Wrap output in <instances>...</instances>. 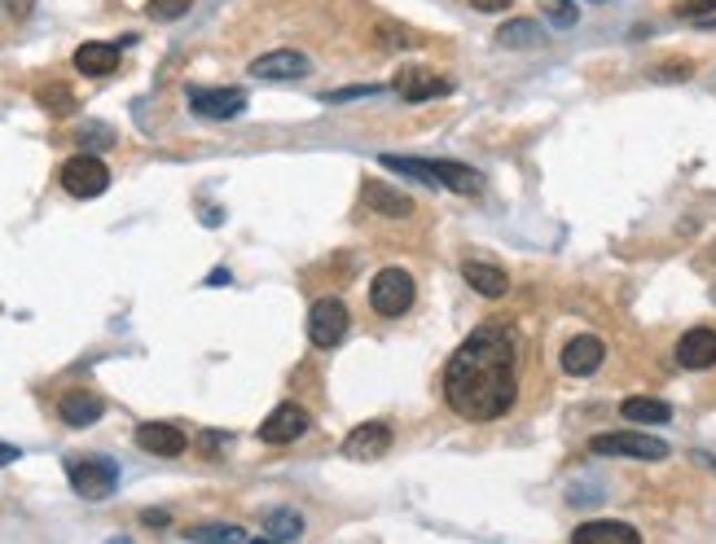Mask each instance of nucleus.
Listing matches in <instances>:
<instances>
[{
	"label": "nucleus",
	"mask_w": 716,
	"mask_h": 544,
	"mask_svg": "<svg viewBox=\"0 0 716 544\" xmlns=\"http://www.w3.org/2000/svg\"><path fill=\"white\" fill-rule=\"evenodd\" d=\"M58 181H62V189L71 198H102L111 189V167L102 158H93V154H75V158L62 163Z\"/></svg>",
	"instance_id": "obj_6"
},
{
	"label": "nucleus",
	"mask_w": 716,
	"mask_h": 544,
	"mask_svg": "<svg viewBox=\"0 0 716 544\" xmlns=\"http://www.w3.org/2000/svg\"><path fill=\"white\" fill-rule=\"evenodd\" d=\"M18 456H22V452H18L13 443H0V465H9V461H18Z\"/></svg>",
	"instance_id": "obj_32"
},
{
	"label": "nucleus",
	"mask_w": 716,
	"mask_h": 544,
	"mask_svg": "<svg viewBox=\"0 0 716 544\" xmlns=\"http://www.w3.org/2000/svg\"><path fill=\"white\" fill-rule=\"evenodd\" d=\"M304 532V519L295 514V510H273L268 519H264V536L273 544H282V541H295Z\"/></svg>",
	"instance_id": "obj_24"
},
{
	"label": "nucleus",
	"mask_w": 716,
	"mask_h": 544,
	"mask_svg": "<svg viewBox=\"0 0 716 544\" xmlns=\"http://www.w3.org/2000/svg\"><path fill=\"white\" fill-rule=\"evenodd\" d=\"M35 102L49 110L53 119H67V114H75V93H71L67 84H44V89L35 93Z\"/></svg>",
	"instance_id": "obj_25"
},
{
	"label": "nucleus",
	"mask_w": 716,
	"mask_h": 544,
	"mask_svg": "<svg viewBox=\"0 0 716 544\" xmlns=\"http://www.w3.org/2000/svg\"><path fill=\"white\" fill-rule=\"evenodd\" d=\"M365 207H374L378 216H391V219H409L413 216V198L409 194H400V189H391V185H382V181H365Z\"/></svg>",
	"instance_id": "obj_19"
},
{
	"label": "nucleus",
	"mask_w": 716,
	"mask_h": 544,
	"mask_svg": "<svg viewBox=\"0 0 716 544\" xmlns=\"http://www.w3.org/2000/svg\"><path fill=\"white\" fill-rule=\"evenodd\" d=\"M704 461H708V465H713V470H716V456H704Z\"/></svg>",
	"instance_id": "obj_37"
},
{
	"label": "nucleus",
	"mask_w": 716,
	"mask_h": 544,
	"mask_svg": "<svg viewBox=\"0 0 716 544\" xmlns=\"http://www.w3.org/2000/svg\"><path fill=\"white\" fill-rule=\"evenodd\" d=\"M391 89L405 102H431V97H444L449 93V80L440 71H431V66H405V71H396V84Z\"/></svg>",
	"instance_id": "obj_9"
},
{
	"label": "nucleus",
	"mask_w": 716,
	"mask_h": 544,
	"mask_svg": "<svg viewBox=\"0 0 716 544\" xmlns=\"http://www.w3.org/2000/svg\"><path fill=\"white\" fill-rule=\"evenodd\" d=\"M541 9H545V18H550L554 27H576V18H581L576 0H541Z\"/></svg>",
	"instance_id": "obj_26"
},
{
	"label": "nucleus",
	"mask_w": 716,
	"mask_h": 544,
	"mask_svg": "<svg viewBox=\"0 0 716 544\" xmlns=\"http://www.w3.org/2000/svg\"><path fill=\"white\" fill-rule=\"evenodd\" d=\"M620 418L637 422V427H664V422H673V409L664 400H655V396H628L620 404Z\"/></svg>",
	"instance_id": "obj_21"
},
{
	"label": "nucleus",
	"mask_w": 716,
	"mask_h": 544,
	"mask_svg": "<svg viewBox=\"0 0 716 544\" xmlns=\"http://www.w3.org/2000/svg\"><path fill=\"white\" fill-rule=\"evenodd\" d=\"M75 71H84L89 80H106L120 71V44H102V40H89L75 49Z\"/></svg>",
	"instance_id": "obj_15"
},
{
	"label": "nucleus",
	"mask_w": 716,
	"mask_h": 544,
	"mask_svg": "<svg viewBox=\"0 0 716 544\" xmlns=\"http://www.w3.org/2000/svg\"><path fill=\"white\" fill-rule=\"evenodd\" d=\"M136 448H145L150 456H181L190 448V439L172 422H141L136 427Z\"/></svg>",
	"instance_id": "obj_13"
},
{
	"label": "nucleus",
	"mask_w": 716,
	"mask_h": 544,
	"mask_svg": "<svg viewBox=\"0 0 716 544\" xmlns=\"http://www.w3.org/2000/svg\"><path fill=\"white\" fill-rule=\"evenodd\" d=\"M308 427H313L308 409H299V404H277V409L259 422V439L273 443V448H282V443H295V439L308 435Z\"/></svg>",
	"instance_id": "obj_8"
},
{
	"label": "nucleus",
	"mask_w": 716,
	"mask_h": 544,
	"mask_svg": "<svg viewBox=\"0 0 716 544\" xmlns=\"http://www.w3.org/2000/svg\"><path fill=\"white\" fill-rule=\"evenodd\" d=\"M348 308H344V299H317L313 308H308V338H313V347H321V351H330V347H339L344 338H348Z\"/></svg>",
	"instance_id": "obj_7"
},
{
	"label": "nucleus",
	"mask_w": 716,
	"mask_h": 544,
	"mask_svg": "<svg viewBox=\"0 0 716 544\" xmlns=\"http://www.w3.org/2000/svg\"><path fill=\"white\" fill-rule=\"evenodd\" d=\"M246 544H273V541H268V536H264V541H246Z\"/></svg>",
	"instance_id": "obj_36"
},
{
	"label": "nucleus",
	"mask_w": 716,
	"mask_h": 544,
	"mask_svg": "<svg viewBox=\"0 0 716 544\" xmlns=\"http://www.w3.org/2000/svg\"><path fill=\"white\" fill-rule=\"evenodd\" d=\"M677 365L682 369H713L716 365V329H691L677 342Z\"/></svg>",
	"instance_id": "obj_17"
},
{
	"label": "nucleus",
	"mask_w": 716,
	"mask_h": 544,
	"mask_svg": "<svg viewBox=\"0 0 716 544\" xmlns=\"http://www.w3.org/2000/svg\"><path fill=\"white\" fill-rule=\"evenodd\" d=\"M141 523H145V527H167V510H145Z\"/></svg>",
	"instance_id": "obj_30"
},
{
	"label": "nucleus",
	"mask_w": 716,
	"mask_h": 544,
	"mask_svg": "<svg viewBox=\"0 0 716 544\" xmlns=\"http://www.w3.org/2000/svg\"><path fill=\"white\" fill-rule=\"evenodd\" d=\"M185 541L190 544H246V532L234 523H194L185 527Z\"/></svg>",
	"instance_id": "obj_23"
},
{
	"label": "nucleus",
	"mask_w": 716,
	"mask_h": 544,
	"mask_svg": "<svg viewBox=\"0 0 716 544\" xmlns=\"http://www.w3.org/2000/svg\"><path fill=\"white\" fill-rule=\"evenodd\" d=\"M207 286H229V273H225V268H216V273L207 277Z\"/></svg>",
	"instance_id": "obj_33"
},
{
	"label": "nucleus",
	"mask_w": 716,
	"mask_h": 544,
	"mask_svg": "<svg viewBox=\"0 0 716 544\" xmlns=\"http://www.w3.org/2000/svg\"><path fill=\"white\" fill-rule=\"evenodd\" d=\"M190 4H194V0H150L145 13H150L154 22H176V18L190 13Z\"/></svg>",
	"instance_id": "obj_27"
},
{
	"label": "nucleus",
	"mask_w": 716,
	"mask_h": 544,
	"mask_svg": "<svg viewBox=\"0 0 716 544\" xmlns=\"http://www.w3.org/2000/svg\"><path fill=\"white\" fill-rule=\"evenodd\" d=\"M651 75H655V80H691L695 66H691V62H664V66H655Z\"/></svg>",
	"instance_id": "obj_29"
},
{
	"label": "nucleus",
	"mask_w": 716,
	"mask_h": 544,
	"mask_svg": "<svg viewBox=\"0 0 716 544\" xmlns=\"http://www.w3.org/2000/svg\"><path fill=\"white\" fill-rule=\"evenodd\" d=\"M391 448V427L387 422H360L352 435L344 439V456L352 461H374Z\"/></svg>",
	"instance_id": "obj_14"
},
{
	"label": "nucleus",
	"mask_w": 716,
	"mask_h": 544,
	"mask_svg": "<svg viewBox=\"0 0 716 544\" xmlns=\"http://www.w3.org/2000/svg\"><path fill=\"white\" fill-rule=\"evenodd\" d=\"M716 0H682L677 4V18H713Z\"/></svg>",
	"instance_id": "obj_28"
},
{
	"label": "nucleus",
	"mask_w": 716,
	"mask_h": 544,
	"mask_svg": "<svg viewBox=\"0 0 716 544\" xmlns=\"http://www.w3.org/2000/svg\"><path fill=\"white\" fill-rule=\"evenodd\" d=\"M250 75H255V80H273V84H282V80H304V75H308V58L295 53V49H273V53H264V58L250 62Z\"/></svg>",
	"instance_id": "obj_11"
},
{
	"label": "nucleus",
	"mask_w": 716,
	"mask_h": 544,
	"mask_svg": "<svg viewBox=\"0 0 716 544\" xmlns=\"http://www.w3.org/2000/svg\"><path fill=\"white\" fill-rule=\"evenodd\" d=\"M462 277H467V286L483 295V299H505L510 295V277H505V268H497V264H488V259H467L462 264Z\"/></svg>",
	"instance_id": "obj_16"
},
{
	"label": "nucleus",
	"mask_w": 716,
	"mask_h": 544,
	"mask_svg": "<svg viewBox=\"0 0 716 544\" xmlns=\"http://www.w3.org/2000/svg\"><path fill=\"white\" fill-rule=\"evenodd\" d=\"M479 13H501V9H510V0H471Z\"/></svg>",
	"instance_id": "obj_31"
},
{
	"label": "nucleus",
	"mask_w": 716,
	"mask_h": 544,
	"mask_svg": "<svg viewBox=\"0 0 716 544\" xmlns=\"http://www.w3.org/2000/svg\"><path fill=\"white\" fill-rule=\"evenodd\" d=\"M594 4H597V0H594Z\"/></svg>",
	"instance_id": "obj_39"
},
{
	"label": "nucleus",
	"mask_w": 716,
	"mask_h": 544,
	"mask_svg": "<svg viewBox=\"0 0 716 544\" xmlns=\"http://www.w3.org/2000/svg\"><path fill=\"white\" fill-rule=\"evenodd\" d=\"M9 9H18V13H27L31 4H27V0H9Z\"/></svg>",
	"instance_id": "obj_34"
},
{
	"label": "nucleus",
	"mask_w": 716,
	"mask_h": 544,
	"mask_svg": "<svg viewBox=\"0 0 716 544\" xmlns=\"http://www.w3.org/2000/svg\"><path fill=\"white\" fill-rule=\"evenodd\" d=\"M590 452L594 456H628V461H664L668 443L646 435V431H611V435L590 439Z\"/></svg>",
	"instance_id": "obj_5"
},
{
	"label": "nucleus",
	"mask_w": 716,
	"mask_h": 544,
	"mask_svg": "<svg viewBox=\"0 0 716 544\" xmlns=\"http://www.w3.org/2000/svg\"><path fill=\"white\" fill-rule=\"evenodd\" d=\"M413 277L405 268H382L374 281H369V308L378 317H405L413 308Z\"/></svg>",
	"instance_id": "obj_4"
},
{
	"label": "nucleus",
	"mask_w": 716,
	"mask_h": 544,
	"mask_svg": "<svg viewBox=\"0 0 716 544\" xmlns=\"http://www.w3.org/2000/svg\"><path fill=\"white\" fill-rule=\"evenodd\" d=\"M606 360V342L597 333H576L567 347H563V373L572 378H590L597 373V365Z\"/></svg>",
	"instance_id": "obj_12"
},
{
	"label": "nucleus",
	"mask_w": 716,
	"mask_h": 544,
	"mask_svg": "<svg viewBox=\"0 0 716 544\" xmlns=\"http://www.w3.org/2000/svg\"><path fill=\"white\" fill-rule=\"evenodd\" d=\"M67 479L84 501H106L120 487V465L98 452H75L67 456Z\"/></svg>",
	"instance_id": "obj_3"
},
{
	"label": "nucleus",
	"mask_w": 716,
	"mask_h": 544,
	"mask_svg": "<svg viewBox=\"0 0 716 544\" xmlns=\"http://www.w3.org/2000/svg\"><path fill=\"white\" fill-rule=\"evenodd\" d=\"M497 44H501V49H541V44H545V31H541V22H532V18H514V22H505V27L497 31Z\"/></svg>",
	"instance_id": "obj_22"
},
{
	"label": "nucleus",
	"mask_w": 716,
	"mask_h": 544,
	"mask_svg": "<svg viewBox=\"0 0 716 544\" xmlns=\"http://www.w3.org/2000/svg\"><path fill=\"white\" fill-rule=\"evenodd\" d=\"M572 544H642V536H637V527H628L620 519H594L572 532Z\"/></svg>",
	"instance_id": "obj_18"
},
{
	"label": "nucleus",
	"mask_w": 716,
	"mask_h": 544,
	"mask_svg": "<svg viewBox=\"0 0 716 544\" xmlns=\"http://www.w3.org/2000/svg\"><path fill=\"white\" fill-rule=\"evenodd\" d=\"M190 110L203 119H238L246 110L242 89H190Z\"/></svg>",
	"instance_id": "obj_10"
},
{
	"label": "nucleus",
	"mask_w": 716,
	"mask_h": 544,
	"mask_svg": "<svg viewBox=\"0 0 716 544\" xmlns=\"http://www.w3.org/2000/svg\"><path fill=\"white\" fill-rule=\"evenodd\" d=\"M713 299H716V286H713Z\"/></svg>",
	"instance_id": "obj_38"
},
{
	"label": "nucleus",
	"mask_w": 716,
	"mask_h": 544,
	"mask_svg": "<svg viewBox=\"0 0 716 544\" xmlns=\"http://www.w3.org/2000/svg\"><path fill=\"white\" fill-rule=\"evenodd\" d=\"M106 544H132V541H127V536H115V541H106Z\"/></svg>",
	"instance_id": "obj_35"
},
{
	"label": "nucleus",
	"mask_w": 716,
	"mask_h": 544,
	"mask_svg": "<svg viewBox=\"0 0 716 544\" xmlns=\"http://www.w3.org/2000/svg\"><path fill=\"white\" fill-rule=\"evenodd\" d=\"M58 413H62L67 427H93V422L106 413V404H102V396H93V391H67L62 404H58Z\"/></svg>",
	"instance_id": "obj_20"
},
{
	"label": "nucleus",
	"mask_w": 716,
	"mask_h": 544,
	"mask_svg": "<svg viewBox=\"0 0 716 544\" xmlns=\"http://www.w3.org/2000/svg\"><path fill=\"white\" fill-rule=\"evenodd\" d=\"M382 167L391 172H405V176H418L427 185H440V189H453L462 198H475L479 194V172L467 163H453V158H400V154H382Z\"/></svg>",
	"instance_id": "obj_2"
},
{
	"label": "nucleus",
	"mask_w": 716,
	"mask_h": 544,
	"mask_svg": "<svg viewBox=\"0 0 716 544\" xmlns=\"http://www.w3.org/2000/svg\"><path fill=\"white\" fill-rule=\"evenodd\" d=\"M519 396V351L505 326H479L444 365V400L467 422H497Z\"/></svg>",
	"instance_id": "obj_1"
}]
</instances>
